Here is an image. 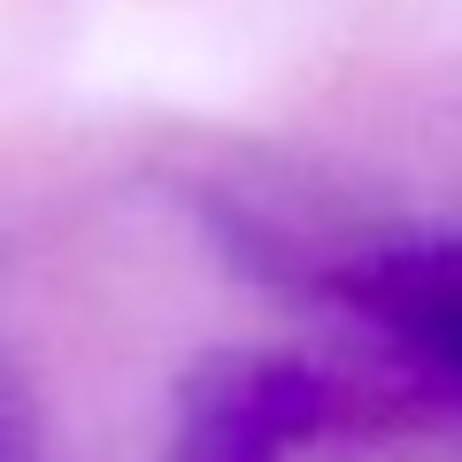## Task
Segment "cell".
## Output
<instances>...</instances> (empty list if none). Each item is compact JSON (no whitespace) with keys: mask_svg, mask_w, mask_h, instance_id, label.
<instances>
[{"mask_svg":"<svg viewBox=\"0 0 462 462\" xmlns=\"http://www.w3.org/2000/svg\"><path fill=\"white\" fill-rule=\"evenodd\" d=\"M85 69L147 100H231L263 78V32L231 8H116L85 39Z\"/></svg>","mask_w":462,"mask_h":462,"instance_id":"1","label":"cell"}]
</instances>
